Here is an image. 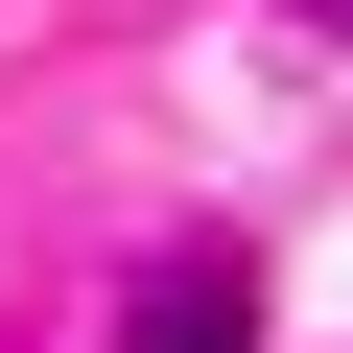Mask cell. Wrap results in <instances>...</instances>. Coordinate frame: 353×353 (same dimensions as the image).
Instances as JSON below:
<instances>
[{
    "mask_svg": "<svg viewBox=\"0 0 353 353\" xmlns=\"http://www.w3.org/2000/svg\"><path fill=\"white\" fill-rule=\"evenodd\" d=\"M118 353H259V259H236V236H165L141 306H118Z\"/></svg>",
    "mask_w": 353,
    "mask_h": 353,
    "instance_id": "obj_1",
    "label": "cell"
},
{
    "mask_svg": "<svg viewBox=\"0 0 353 353\" xmlns=\"http://www.w3.org/2000/svg\"><path fill=\"white\" fill-rule=\"evenodd\" d=\"M306 24H330V48H353V0H306Z\"/></svg>",
    "mask_w": 353,
    "mask_h": 353,
    "instance_id": "obj_2",
    "label": "cell"
}]
</instances>
